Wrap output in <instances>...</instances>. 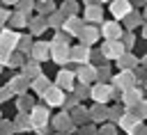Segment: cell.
Listing matches in <instances>:
<instances>
[{
    "instance_id": "cell-1",
    "label": "cell",
    "mask_w": 147,
    "mask_h": 135,
    "mask_svg": "<svg viewBox=\"0 0 147 135\" xmlns=\"http://www.w3.org/2000/svg\"><path fill=\"white\" fill-rule=\"evenodd\" d=\"M90 96H92V101H96V103H106L115 92H113V85H108V82H96V85H92L90 87V92H87Z\"/></svg>"
},
{
    "instance_id": "cell-2",
    "label": "cell",
    "mask_w": 147,
    "mask_h": 135,
    "mask_svg": "<svg viewBox=\"0 0 147 135\" xmlns=\"http://www.w3.org/2000/svg\"><path fill=\"white\" fill-rule=\"evenodd\" d=\"M124 50L126 48H124V43L119 39H106V43L101 48V55H103V59H117Z\"/></svg>"
},
{
    "instance_id": "cell-3",
    "label": "cell",
    "mask_w": 147,
    "mask_h": 135,
    "mask_svg": "<svg viewBox=\"0 0 147 135\" xmlns=\"http://www.w3.org/2000/svg\"><path fill=\"white\" fill-rule=\"evenodd\" d=\"M113 85L124 92V89H129V87L136 85V73H133L131 69H122V73H117V76L113 78Z\"/></svg>"
},
{
    "instance_id": "cell-4",
    "label": "cell",
    "mask_w": 147,
    "mask_h": 135,
    "mask_svg": "<svg viewBox=\"0 0 147 135\" xmlns=\"http://www.w3.org/2000/svg\"><path fill=\"white\" fill-rule=\"evenodd\" d=\"M44 101L48 103V105H62L64 103V94H62V89L55 85H48L46 89H44Z\"/></svg>"
},
{
    "instance_id": "cell-5",
    "label": "cell",
    "mask_w": 147,
    "mask_h": 135,
    "mask_svg": "<svg viewBox=\"0 0 147 135\" xmlns=\"http://www.w3.org/2000/svg\"><path fill=\"white\" fill-rule=\"evenodd\" d=\"M30 124H32L34 128H44V126L48 124V110L32 105V110H30Z\"/></svg>"
},
{
    "instance_id": "cell-6",
    "label": "cell",
    "mask_w": 147,
    "mask_h": 135,
    "mask_svg": "<svg viewBox=\"0 0 147 135\" xmlns=\"http://www.w3.org/2000/svg\"><path fill=\"white\" fill-rule=\"evenodd\" d=\"M51 57H53L57 64H64V62L69 59V46L62 43V41H53V46H51Z\"/></svg>"
},
{
    "instance_id": "cell-7",
    "label": "cell",
    "mask_w": 147,
    "mask_h": 135,
    "mask_svg": "<svg viewBox=\"0 0 147 135\" xmlns=\"http://www.w3.org/2000/svg\"><path fill=\"white\" fill-rule=\"evenodd\" d=\"M122 101H124V105H126V108H136V105L142 101V92H140V89H136V85H133V87H129V89H124V92H122Z\"/></svg>"
},
{
    "instance_id": "cell-8",
    "label": "cell",
    "mask_w": 147,
    "mask_h": 135,
    "mask_svg": "<svg viewBox=\"0 0 147 135\" xmlns=\"http://www.w3.org/2000/svg\"><path fill=\"white\" fill-rule=\"evenodd\" d=\"M131 9H133V7H131L129 0H110V14H113L115 18H124Z\"/></svg>"
},
{
    "instance_id": "cell-9",
    "label": "cell",
    "mask_w": 147,
    "mask_h": 135,
    "mask_svg": "<svg viewBox=\"0 0 147 135\" xmlns=\"http://www.w3.org/2000/svg\"><path fill=\"white\" fill-rule=\"evenodd\" d=\"M76 78L80 80V85H90V82L96 78V69H94V66H90V64L85 62V64L76 71Z\"/></svg>"
},
{
    "instance_id": "cell-10",
    "label": "cell",
    "mask_w": 147,
    "mask_h": 135,
    "mask_svg": "<svg viewBox=\"0 0 147 135\" xmlns=\"http://www.w3.org/2000/svg\"><path fill=\"white\" fill-rule=\"evenodd\" d=\"M74 78H76V76H74V71L62 69V71L57 73V82H55V85H57L62 92H64V89H74V85H76V82H74Z\"/></svg>"
},
{
    "instance_id": "cell-11",
    "label": "cell",
    "mask_w": 147,
    "mask_h": 135,
    "mask_svg": "<svg viewBox=\"0 0 147 135\" xmlns=\"http://www.w3.org/2000/svg\"><path fill=\"white\" fill-rule=\"evenodd\" d=\"M101 34H103L106 39H119V37H122V27H119L117 23H113V21H106V23L101 25Z\"/></svg>"
},
{
    "instance_id": "cell-12",
    "label": "cell",
    "mask_w": 147,
    "mask_h": 135,
    "mask_svg": "<svg viewBox=\"0 0 147 135\" xmlns=\"http://www.w3.org/2000/svg\"><path fill=\"white\" fill-rule=\"evenodd\" d=\"M78 37L83 39V43H85V46H90V43H94V41L99 39V30H96V27H92V25H83V27H80V32H78Z\"/></svg>"
},
{
    "instance_id": "cell-13",
    "label": "cell",
    "mask_w": 147,
    "mask_h": 135,
    "mask_svg": "<svg viewBox=\"0 0 147 135\" xmlns=\"http://www.w3.org/2000/svg\"><path fill=\"white\" fill-rule=\"evenodd\" d=\"M16 43H18V34H16L14 30H2V32H0V46H2V48L11 50Z\"/></svg>"
},
{
    "instance_id": "cell-14",
    "label": "cell",
    "mask_w": 147,
    "mask_h": 135,
    "mask_svg": "<svg viewBox=\"0 0 147 135\" xmlns=\"http://www.w3.org/2000/svg\"><path fill=\"white\" fill-rule=\"evenodd\" d=\"M30 50H32V57H34L37 62H44V59H46V57L51 55V46H48V43H44V41L34 43V46H32Z\"/></svg>"
},
{
    "instance_id": "cell-15",
    "label": "cell",
    "mask_w": 147,
    "mask_h": 135,
    "mask_svg": "<svg viewBox=\"0 0 147 135\" xmlns=\"http://www.w3.org/2000/svg\"><path fill=\"white\" fill-rule=\"evenodd\" d=\"M69 57H71V59H76V62H80V64H85V62H87V57H90V48H87L85 43L74 46V50H69Z\"/></svg>"
},
{
    "instance_id": "cell-16",
    "label": "cell",
    "mask_w": 147,
    "mask_h": 135,
    "mask_svg": "<svg viewBox=\"0 0 147 135\" xmlns=\"http://www.w3.org/2000/svg\"><path fill=\"white\" fill-rule=\"evenodd\" d=\"M62 23H64V32H67V34H78L80 27H83V23H80L76 16H64Z\"/></svg>"
},
{
    "instance_id": "cell-17",
    "label": "cell",
    "mask_w": 147,
    "mask_h": 135,
    "mask_svg": "<svg viewBox=\"0 0 147 135\" xmlns=\"http://www.w3.org/2000/svg\"><path fill=\"white\" fill-rule=\"evenodd\" d=\"M101 16H103V9L101 7L87 5V9H85V21L87 23H96V21H101Z\"/></svg>"
},
{
    "instance_id": "cell-18",
    "label": "cell",
    "mask_w": 147,
    "mask_h": 135,
    "mask_svg": "<svg viewBox=\"0 0 147 135\" xmlns=\"http://www.w3.org/2000/svg\"><path fill=\"white\" fill-rule=\"evenodd\" d=\"M138 121H140L138 110H136V112H131V114H122V117H119V126H122L124 130H129V128H131V126H136Z\"/></svg>"
},
{
    "instance_id": "cell-19",
    "label": "cell",
    "mask_w": 147,
    "mask_h": 135,
    "mask_svg": "<svg viewBox=\"0 0 147 135\" xmlns=\"http://www.w3.org/2000/svg\"><path fill=\"white\" fill-rule=\"evenodd\" d=\"M28 80H30V78H25V76H18V78H14V80L9 82V89H11V94H14V92H18V94H21V92H25V89H28V85H30Z\"/></svg>"
},
{
    "instance_id": "cell-20",
    "label": "cell",
    "mask_w": 147,
    "mask_h": 135,
    "mask_svg": "<svg viewBox=\"0 0 147 135\" xmlns=\"http://www.w3.org/2000/svg\"><path fill=\"white\" fill-rule=\"evenodd\" d=\"M117 62H119V64H117L119 69H136V64H138V59H136L131 53H129V55H126V53H122V55L117 57Z\"/></svg>"
},
{
    "instance_id": "cell-21",
    "label": "cell",
    "mask_w": 147,
    "mask_h": 135,
    "mask_svg": "<svg viewBox=\"0 0 147 135\" xmlns=\"http://www.w3.org/2000/svg\"><path fill=\"white\" fill-rule=\"evenodd\" d=\"M39 73H41V69H39V62L23 64V76H25V78H30V80H32V78H37Z\"/></svg>"
},
{
    "instance_id": "cell-22",
    "label": "cell",
    "mask_w": 147,
    "mask_h": 135,
    "mask_svg": "<svg viewBox=\"0 0 147 135\" xmlns=\"http://www.w3.org/2000/svg\"><path fill=\"white\" fill-rule=\"evenodd\" d=\"M48 85H51V82H48V80H46L41 73H39L37 78H32V80H30V87H32L34 92H39V94H44V89H46Z\"/></svg>"
},
{
    "instance_id": "cell-23",
    "label": "cell",
    "mask_w": 147,
    "mask_h": 135,
    "mask_svg": "<svg viewBox=\"0 0 147 135\" xmlns=\"http://www.w3.org/2000/svg\"><path fill=\"white\" fill-rule=\"evenodd\" d=\"M90 117H92L94 121H103V119L108 117V110L103 108V103H99V105H94V108L90 110Z\"/></svg>"
},
{
    "instance_id": "cell-24",
    "label": "cell",
    "mask_w": 147,
    "mask_h": 135,
    "mask_svg": "<svg viewBox=\"0 0 147 135\" xmlns=\"http://www.w3.org/2000/svg\"><path fill=\"white\" fill-rule=\"evenodd\" d=\"M46 27H48V25H46V21H41V18L30 21V32H32V34H41Z\"/></svg>"
},
{
    "instance_id": "cell-25",
    "label": "cell",
    "mask_w": 147,
    "mask_h": 135,
    "mask_svg": "<svg viewBox=\"0 0 147 135\" xmlns=\"http://www.w3.org/2000/svg\"><path fill=\"white\" fill-rule=\"evenodd\" d=\"M76 9H78V5L76 2H71V0H64V5H62V16H74L76 14Z\"/></svg>"
},
{
    "instance_id": "cell-26",
    "label": "cell",
    "mask_w": 147,
    "mask_h": 135,
    "mask_svg": "<svg viewBox=\"0 0 147 135\" xmlns=\"http://www.w3.org/2000/svg\"><path fill=\"white\" fill-rule=\"evenodd\" d=\"M55 126H57L60 130H67V128H71L69 114H60V117H55Z\"/></svg>"
},
{
    "instance_id": "cell-27",
    "label": "cell",
    "mask_w": 147,
    "mask_h": 135,
    "mask_svg": "<svg viewBox=\"0 0 147 135\" xmlns=\"http://www.w3.org/2000/svg\"><path fill=\"white\" fill-rule=\"evenodd\" d=\"M124 21H126V27H129V30H131V27H133V25H138V23H140V16H138V14H136V11H133V9H131V11H129V14H126V16H124Z\"/></svg>"
},
{
    "instance_id": "cell-28",
    "label": "cell",
    "mask_w": 147,
    "mask_h": 135,
    "mask_svg": "<svg viewBox=\"0 0 147 135\" xmlns=\"http://www.w3.org/2000/svg\"><path fill=\"white\" fill-rule=\"evenodd\" d=\"M7 66H23V57L9 50V57H7Z\"/></svg>"
},
{
    "instance_id": "cell-29",
    "label": "cell",
    "mask_w": 147,
    "mask_h": 135,
    "mask_svg": "<svg viewBox=\"0 0 147 135\" xmlns=\"http://www.w3.org/2000/svg\"><path fill=\"white\" fill-rule=\"evenodd\" d=\"M87 110H83V108H76V112H74V121H78V124H85L87 121Z\"/></svg>"
},
{
    "instance_id": "cell-30",
    "label": "cell",
    "mask_w": 147,
    "mask_h": 135,
    "mask_svg": "<svg viewBox=\"0 0 147 135\" xmlns=\"http://www.w3.org/2000/svg\"><path fill=\"white\" fill-rule=\"evenodd\" d=\"M126 133H129V135H147V128L142 126V121H138V124H136V126H131Z\"/></svg>"
},
{
    "instance_id": "cell-31",
    "label": "cell",
    "mask_w": 147,
    "mask_h": 135,
    "mask_svg": "<svg viewBox=\"0 0 147 135\" xmlns=\"http://www.w3.org/2000/svg\"><path fill=\"white\" fill-rule=\"evenodd\" d=\"M11 25H14V27H23V25H25V16H23V11L11 16Z\"/></svg>"
},
{
    "instance_id": "cell-32",
    "label": "cell",
    "mask_w": 147,
    "mask_h": 135,
    "mask_svg": "<svg viewBox=\"0 0 147 135\" xmlns=\"http://www.w3.org/2000/svg\"><path fill=\"white\" fill-rule=\"evenodd\" d=\"M18 108L25 110V112H30V110H32V101H30L28 96H21V98H18Z\"/></svg>"
},
{
    "instance_id": "cell-33",
    "label": "cell",
    "mask_w": 147,
    "mask_h": 135,
    "mask_svg": "<svg viewBox=\"0 0 147 135\" xmlns=\"http://www.w3.org/2000/svg\"><path fill=\"white\" fill-rule=\"evenodd\" d=\"M62 21H64V16H62V14H53V16L46 21V25H51V27H53V25H60Z\"/></svg>"
},
{
    "instance_id": "cell-34",
    "label": "cell",
    "mask_w": 147,
    "mask_h": 135,
    "mask_svg": "<svg viewBox=\"0 0 147 135\" xmlns=\"http://www.w3.org/2000/svg\"><path fill=\"white\" fill-rule=\"evenodd\" d=\"M122 37H124V41H122V43H124V48H126V46H129V48H131V46H133V43H136V37H133V34H131V32H126V34H122Z\"/></svg>"
},
{
    "instance_id": "cell-35",
    "label": "cell",
    "mask_w": 147,
    "mask_h": 135,
    "mask_svg": "<svg viewBox=\"0 0 147 135\" xmlns=\"http://www.w3.org/2000/svg\"><path fill=\"white\" fill-rule=\"evenodd\" d=\"M30 126H32V124L28 121V117H25V114H21V117H18V121H16V128H30Z\"/></svg>"
},
{
    "instance_id": "cell-36",
    "label": "cell",
    "mask_w": 147,
    "mask_h": 135,
    "mask_svg": "<svg viewBox=\"0 0 147 135\" xmlns=\"http://www.w3.org/2000/svg\"><path fill=\"white\" fill-rule=\"evenodd\" d=\"M138 114H140V119H145V117H147V101H145V98L138 103Z\"/></svg>"
},
{
    "instance_id": "cell-37",
    "label": "cell",
    "mask_w": 147,
    "mask_h": 135,
    "mask_svg": "<svg viewBox=\"0 0 147 135\" xmlns=\"http://www.w3.org/2000/svg\"><path fill=\"white\" fill-rule=\"evenodd\" d=\"M99 135H117V130H115L113 126H103V128L99 130Z\"/></svg>"
},
{
    "instance_id": "cell-38",
    "label": "cell",
    "mask_w": 147,
    "mask_h": 135,
    "mask_svg": "<svg viewBox=\"0 0 147 135\" xmlns=\"http://www.w3.org/2000/svg\"><path fill=\"white\" fill-rule=\"evenodd\" d=\"M18 48H21V50H30V48H32V46H30V39H28V37L21 39V46H18Z\"/></svg>"
},
{
    "instance_id": "cell-39",
    "label": "cell",
    "mask_w": 147,
    "mask_h": 135,
    "mask_svg": "<svg viewBox=\"0 0 147 135\" xmlns=\"http://www.w3.org/2000/svg\"><path fill=\"white\" fill-rule=\"evenodd\" d=\"M108 117H117V119H119V117H122V110H119V108H110V110H108Z\"/></svg>"
},
{
    "instance_id": "cell-40",
    "label": "cell",
    "mask_w": 147,
    "mask_h": 135,
    "mask_svg": "<svg viewBox=\"0 0 147 135\" xmlns=\"http://www.w3.org/2000/svg\"><path fill=\"white\" fill-rule=\"evenodd\" d=\"M7 57H9V50L0 46V62H7Z\"/></svg>"
},
{
    "instance_id": "cell-41",
    "label": "cell",
    "mask_w": 147,
    "mask_h": 135,
    "mask_svg": "<svg viewBox=\"0 0 147 135\" xmlns=\"http://www.w3.org/2000/svg\"><path fill=\"white\" fill-rule=\"evenodd\" d=\"M7 96H11V89H9V87L0 89V101H2V98H7Z\"/></svg>"
},
{
    "instance_id": "cell-42",
    "label": "cell",
    "mask_w": 147,
    "mask_h": 135,
    "mask_svg": "<svg viewBox=\"0 0 147 135\" xmlns=\"http://www.w3.org/2000/svg\"><path fill=\"white\" fill-rule=\"evenodd\" d=\"M7 18H9V11H7V9H0V25H2Z\"/></svg>"
},
{
    "instance_id": "cell-43",
    "label": "cell",
    "mask_w": 147,
    "mask_h": 135,
    "mask_svg": "<svg viewBox=\"0 0 147 135\" xmlns=\"http://www.w3.org/2000/svg\"><path fill=\"white\" fill-rule=\"evenodd\" d=\"M41 11H44V14H48V11H55V9H53V5H51V2H46V5H44V9H41Z\"/></svg>"
},
{
    "instance_id": "cell-44",
    "label": "cell",
    "mask_w": 147,
    "mask_h": 135,
    "mask_svg": "<svg viewBox=\"0 0 147 135\" xmlns=\"http://www.w3.org/2000/svg\"><path fill=\"white\" fill-rule=\"evenodd\" d=\"M142 34H145V39H147V25H145V30H142Z\"/></svg>"
},
{
    "instance_id": "cell-45",
    "label": "cell",
    "mask_w": 147,
    "mask_h": 135,
    "mask_svg": "<svg viewBox=\"0 0 147 135\" xmlns=\"http://www.w3.org/2000/svg\"><path fill=\"white\" fill-rule=\"evenodd\" d=\"M5 2H9V5H11V2H16V0H5Z\"/></svg>"
},
{
    "instance_id": "cell-46",
    "label": "cell",
    "mask_w": 147,
    "mask_h": 135,
    "mask_svg": "<svg viewBox=\"0 0 147 135\" xmlns=\"http://www.w3.org/2000/svg\"><path fill=\"white\" fill-rule=\"evenodd\" d=\"M142 62H145V64H147V55H145V59H142Z\"/></svg>"
},
{
    "instance_id": "cell-47",
    "label": "cell",
    "mask_w": 147,
    "mask_h": 135,
    "mask_svg": "<svg viewBox=\"0 0 147 135\" xmlns=\"http://www.w3.org/2000/svg\"><path fill=\"white\" fill-rule=\"evenodd\" d=\"M145 16H147V11H145Z\"/></svg>"
},
{
    "instance_id": "cell-48",
    "label": "cell",
    "mask_w": 147,
    "mask_h": 135,
    "mask_svg": "<svg viewBox=\"0 0 147 135\" xmlns=\"http://www.w3.org/2000/svg\"><path fill=\"white\" fill-rule=\"evenodd\" d=\"M103 2H108V0H103Z\"/></svg>"
}]
</instances>
